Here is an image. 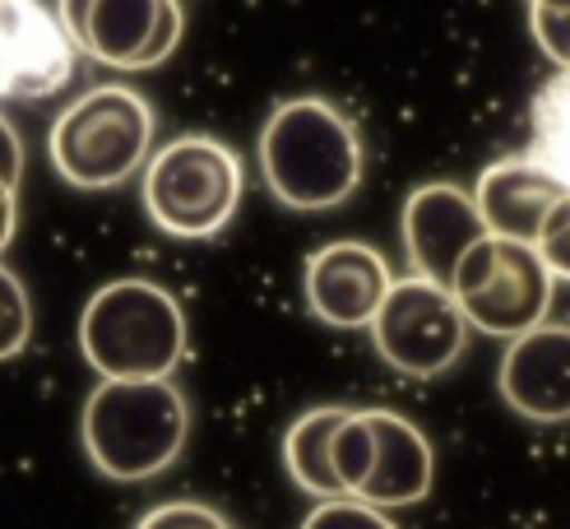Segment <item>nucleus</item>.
I'll use <instances>...</instances> for the list:
<instances>
[{"label":"nucleus","instance_id":"nucleus-11","mask_svg":"<svg viewBox=\"0 0 570 529\" xmlns=\"http://www.w3.org/2000/svg\"><path fill=\"white\" fill-rule=\"evenodd\" d=\"M488 237L473 195L454 182H426L404 200V256L417 278L450 288L454 270Z\"/></svg>","mask_w":570,"mask_h":529},{"label":"nucleus","instance_id":"nucleus-4","mask_svg":"<svg viewBox=\"0 0 570 529\" xmlns=\"http://www.w3.org/2000/svg\"><path fill=\"white\" fill-rule=\"evenodd\" d=\"M158 117L130 84H94L47 130V158L75 190H111L154 154Z\"/></svg>","mask_w":570,"mask_h":529},{"label":"nucleus","instance_id":"nucleus-3","mask_svg":"<svg viewBox=\"0 0 570 529\" xmlns=\"http://www.w3.org/2000/svg\"><path fill=\"white\" fill-rule=\"evenodd\" d=\"M190 437V404L173 381H98L79 413L89 464L111 483H145L173 469Z\"/></svg>","mask_w":570,"mask_h":529},{"label":"nucleus","instance_id":"nucleus-20","mask_svg":"<svg viewBox=\"0 0 570 529\" xmlns=\"http://www.w3.org/2000/svg\"><path fill=\"white\" fill-rule=\"evenodd\" d=\"M135 529H227V520L209 501H163V507L139 516Z\"/></svg>","mask_w":570,"mask_h":529},{"label":"nucleus","instance_id":"nucleus-21","mask_svg":"<svg viewBox=\"0 0 570 529\" xmlns=\"http://www.w3.org/2000/svg\"><path fill=\"white\" fill-rule=\"evenodd\" d=\"M538 256H543L548 274L557 278V284H570V200L552 214V223L543 228V237H538Z\"/></svg>","mask_w":570,"mask_h":529},{"label":"nucleus","instance_id":"nucleus-17","mask_svg":"<svg viewBox=\"0 0 570 529\" xmlns=\"http://www.w3.org/2000/svg\"><path fill=\"white\" fill-rule=\"evenodd\" d=\"M376 460V441H372V423H366V409H353L344 418V428L334 432V479L344 488V497L357 501L366 473H372Z\"/></svg>","mask_w":570,"mask_h":529},{"label":"nucleus","instance_id":"nucleus-6","mask_svg":"<svg viewBox=\"0 0 570 529\" xmlns=\"http://www.w3.org/2000/svg\"><path fill=\"white\" fill-rule=\"evenodd\" d=\"M557 278L548 274L543 256L533 246L482 237L460 261L450 278V297L464 312L469 330L497 334V340H520L538 330L552 312Z\"/></svg>","mask_w":570,"mask_h":529},{"label":"nucleus","instance_id":"nucleus-22","mask_svg":"<svg viewBox=\"0 0 570 529\" xmlns=\"http://www.w3.org/2000/svg\"><path fill=\"white\" fill-rule=\"evenodd\" d=\"M19 177H23V139H19L14 121L0 111V182H10L19 190Z\"/></svg>","mask_w":570,"mask_h":529},{"label":"nucleus","instance_id":"nucleus-8","mask_svg":"<svg viewBox=\"0 0 570 529\" xmlns=\"http://www.w3.org/2000/svg\"><path fill=\"white\" fill-rule=\"evenodd\" d=\"M79 56L111 70H154L177 51L186 10L177 0H79L61 6Z\"/></svg>","mask_w":570,"mask_h":529},{"label":"nucleus","instance_id":"nucleus-14","mask_svg":"<svg viewBox=\"0 0 570 529\" xmlns=\"http://www.w3.org/2000/svg\"><path fill=\"white\" fill-rule=\"evenodd\" d=\"M366 423H372L376 460H372V473H366L357 501L390 511V507H417V501L432 497L436 451L426 441V432L394 409H366Z\"/></svg>","mask_w":570,"mask_h":529},{"label":"nucleus","instance_id":"nucleus-5","mask_svg":"<svg viewBox=\"0 0 570 529\" xmlns=\"http://www.w3.org/2000/svg\"><path fill=\"white\" fill-rule=\"evenodd\" d=\"M246 167L218 135H177L145 163V214L177 242H209L233 223Z\"/></svg>","mask_w":570,"mask_h":529},{"label":"nucleus","instance_id":"nucleus-15","mask_svg":"<svg viewBox=\"0 0 570 529\" xmlns=\"http://www.w3.org/2000/svg\"><path fill=\"white\" fill-rule=\"evenodd\" d=\"M353 409L344 404H316L293 418V428L283 432V464H288V479L316 501H334L344 497L334 479V432L344 428V418Z\"/></svg>","mask_w":570,"mask_h":529},{"label":"nucleus","instance_id":"nucleus-23","mask_svg":"<svg viewBox=\"0 0 570 529\" xmlns=\"http://www.w3.org/2000/svg\"><path fill=\"white\" fill-rule=\"evenodd\" d=\"M14 228H19V190L0 182V251L14 242Z\"/></svg>","mask_w":570,"mask_h":529},{"label":"nucleus","instance_id":"nucleus-13","mask_svg":"<svg viewBox=\"0 0 570 529\" xmlns=\"http://www.w3.org/2000/svg\"><path fill=\"white\" fill-rule=\"evenodd\" d=\"M566 200L570 190L548 167H538L524 154H510V158H497L492 167H482V177L473 186V205L482 214L488 237L520 242V246H538V237H543V228Z\"/></svg>","mask_w":570,"mask_h":529},{"label":"nucleus","instance_id":"nucleus-16","mask_svg":"<svg viewBox=\"0 0 570 529\" xmlns=\"http://www.w3.org/2000/svg\"><path fill=\"white\" fill-rule=\"evenodd\" d=\"M538 167L570 190V75H557L543 84V94L533 102V145L524 149Z\"/></svg>","mask_w":570,"mask_h":529},{"label":"nucleus","instance_id":"nucleus-12","mask_svg":"<svg viewBox=\"0 0 570 529\" xmlns=\"http://www.w3.org/2000/svg\"><path fill=\"white\" fill-rule=\"evenodd\" d=\"M501 400L538 428L570 423V325L543 321L538 330L510 340L501 357Z\"/></svg>","mask_w":570,"mask_h":529},{"label":"nucleus","instance_id":"nucleus-19","mask_svg":"<svg viewBox=\"0 0 570 529\" xmlns=\"http://www.w3.org/2000/svg\"><path fill=\"white\" fill-rule=\"evenodd\" d=\"M297 529H394V520L376 507H366V501L334 497V501H316Z\"/></svg>","mask_w":570,"mask_h":529},{"label":"nucleus","instance_id":"nucleus-9","mask_svg":"<svg viewBox=\"0 0 570 529\" xmlns=\"http://www.w3.org/2000/svg\"><path fill=\"white\" fill-rule=\"evenodd\" d=\"M79 47L61 6L42 0H0V102L51 98L75 79Z\"/></svg>","mask_w":570,"mask_h":529},{"label":"nucleus","instance_id":"nucleus-10","mask_svg":"<svg viewBox=\"0 0 570 529\" xmlns=\"http://www.w3.org/2000/svg\"><path fill=\"white\" fill-rule=\"evenodd\" d=\"M390 284H394V274H390L385 256L372 242H357V237L311 251L306 270H302V293H306L311 316L334 330L372 325Z\"/></svg>","mask_w":570,"mask_h":529},{"label":"nucleus","instance_id":"nucleus-1","mask_svg":"<svg viewBox=\"0 0 570 529\" xmlns=\"http://www.w3.org/2000/svg\"><path fill=\"white\" fill-rule=\"evenodd\" d=\"M255 154L269 195L297 214L348 205L366 173V149L353 117L321 94L283 98L255 139Z\"/></svg>","mask_w":570,"mask_h":529},{"label":"nucleus","instance_id":"nucleus-18","mask_svg":"<svg viewBox=\"0 0 570 529\" xmlns=\"http://www.w3.org/2000/svg\"><path fill=\"white\" fill-rule=\"evenodd\" d=\"M33 340V297H28L23 278L0 261V362H10Z\"/></svg>","mask_w":570,"mask_h":529},{"label":"nucleus","instance_id":"nucleus-7","mask_svg":"<svg viewBox=\"0 0 570 529\" xmlns=\"http://www.w3.org/2000/svg\"><path fill=\"white\" fill-rule=\"evenodd\" d=\"M366 330H372L376 353L399 376H413V381H432L450 372L469 349V321L454 306L450 288L426 284L417 274L394 278L376 321Z\"/></svg>","mask_w":570,"mask_h":529},{"label":"nucleus","instance_id":"nucleus-2","mask_svg":"<svg viewBox=\"0 0 570 529\" xmlns=\"http://www.w3.org/2000/svg\"><path fill=\"white\" fill-rule=\"evenodd\" d=\"M186 349V306L154 278H111L79 312V353L102 381H173Z\"/></svg>","mask_w":570,"mask_h":529}]
</instances>
